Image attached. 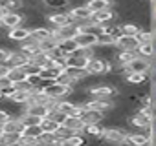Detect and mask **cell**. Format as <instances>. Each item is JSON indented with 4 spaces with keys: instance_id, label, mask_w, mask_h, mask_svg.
<instances>
[{
    "instance_id": "cell-16",
    "label": "cell",
    "mask_w": 156,
    "mask_h": 146,
    "mask_svg": "<svg viewBox=\"0 0 156 146\" xmlns=\"http://www.w3.org/2000/svg\"><path fill=\"white\" fill-rule=\"evenodd\" d=\"M28 37H30V29L24 28V26H17L13 29H8V35H6V38L11 40V42H22Z\"/></svg>"
},
{
    "instance_id": "cell-2",
    "label": "cell",
    "mask_w": 156,
    "mask_h": 146,
    "mask_svg": "<svg viewBox=\"0 0 156 146\" xmlns=\"http://www.w3.org/2000/svg\"><path fill=\"white\" fill-rule=\"evenodd\" d=\"M42 93L48 97V99H53V101H61V99H68L70 93L73 91L72 86H64V84H57V82H50V84H42L41 86Z\"/></svg>"
},
{
    "instance_id": "cell-5",
    "label": "cell",
    "mask_w": 156,
    "mask_h": 146,
    "mask_svg": "<svg viewBox=\"0 0 156 146\" xmlns=\"http://www.w3.org/2000/svg\"><path fill=\"white\" fill-rule=\"evenodd\" d=\"M44 18H46V22L50 24L51 29H55V28H62V26H68V24L73 26L72 18H70L68 13H64V11H51V13L46 15Z\"/></svg>"
},
{
    "instance_id": "cell-23",
    "label": "cell",
    "mask_w": 156,
    "mask_h": 146,
    "mask_svg": "<svg viewBox=\"0 0 156 146\" xmlns=\"http://www.w3.org/2000/svg\"><path fill=\"white\" fill-rule=\"evenodd\" d=\"M22 131V124L19 122L17 117H9L4 124H2V133H19Z\"/></svg>"
},
{
    "instance_id": "cell-33",
    "label": "cell",
    "mask_w": 156,
    "mask_h": 146,
    "mask_svg": "<svg viewBox=\"0 0 156 146\" xmlns=\"http://www.w3.org/2000/svg\"><path fill=\"white\" fill-rule=\"evenodd\" d=\"M136 40H138V44L152 42V31H151V29H140V31L136 33Z\"/></svg>"
},
{
    "instance_id": "cell-17",
    "label": "cell",
    "mask_w": 156,
    "mask_h": 146,
    "mask_svg": "<svg viewBox=\"0 0 156 146\" xmlns=\"http://www.w3.org/2000/svg\"><path fill=\"white\" fill-rule=\"evenodd\" d=\"M22 113H26V115H31V117L44 119V117H48L50 110H48L46 106H42V104H26V106L22 108Z\"/></svg>"
},
{
    "instance_id": "cell-1",
    "label": "cell",
    "mask_w": 156,
    "mask_h": 146,
    "mask_svg": "<svg viewBox=\"0 0 156 146\" xmlns=\"http://www.w3.org/2000/svg\"><path fill=\"white\" fill-rule=\"evenodd\" d=\"M151 71H152V62L151 58H143V57H134L127 66H123L121 69V77L125 81V77L129 75V73H147V75L151 77Z\"/></svg>"
},
{
    "instance_id": "cell-34",
    "label": "cell",
    "mask_w": 156,
    "mask_h": 146,
    "mask_svg": "<svg viewBox=\"0 0 156 146\" xmlns=\"http://www.w3.org/2000/svg\"><path fill=\"white\" fill-rule=\"evenodd\" d=\"M98 46H114V37H110V35H98Z\"/></svg>"
},
{
    "instance_id": "cell-15",
    "label": "cell",
    "mask_w": 156,
    "mask_h": 146,
    "mask_svg": "<svg viewBox=\"0 0 156 146\" xmlns=\"http://www.w3.org/2000/svg\"><path fill=\"white\" fill-rule=\"evenodd\" d=\"M107 113H101V111H96V110H83L79 119L83 121V124H99L103 122Z\"/></svg>"
},
{
    "instance_id": "cell-32",
    "label": "cell",
    "mask_w": 156,
    "mask_h": 146,
    "mask_svg": "<svg viewBox=\"0 0 156 146\" xmlns=\"http://www.w3.org/2000/svg\"><path fill=\"white\" fill-rule=\"evenodd\" d=\"M39 126H41V130H42L44 133H55V130L59 128V124H55V122H53L51 119H48V117H44Z\"/></svg>"
},
{
    "instance_id": "cell-3",
    "label": "cell",
    "mask_w": 156,
    "mask_h": 146,
    "mask_svg": "<svg viewBox=\"0 0 156 146\" xmlns=\"http://www.w3.org/2000/svg\"><path fill=\"white\" fill-rule=\"evenodd\" d=\"M129 131L125 126H108L103 130V135H101V141L107 142L108 146H118L119 142H123L127 139Z\"/></svg>"
},
{
    "instance_id": "cell-27",
    "label": "cell",
    "mask_w": 156,
    "mask_h": 146,
    "mask_svg": "<svg viewBox=\"0 0 156 146\" xmlns=\"http://www.w3.org/2000/svg\"><path fill=\"white\" fill-rule=\"evenodd\" d=\"M147 79H149L147 73H129V75L125 77V82L130 84V86H141Z\"/></svg>"
},
{
    "instance_id": "cell-35",
    "label": "cell",
    "mask_w": 156,
    "mask_h": 146,
    "mask_svg": "<svg viewBox=\"0 0 156 146\" xmlns=\"http://www.w3.org/2000/svg\"><path fill=\"white\" fill-rule=\"evenodd\" d=\"M8 55H9V51H8L6 48H0V64H6Z\"/></svg>"
},
{
    "instance_id": "cell-38",
    "label": "cell",
    "mask_w": 156,
    "mask_h": 146,
    "mask_svg": "<svg viewBox=\"0 0 156 146\" xmlns=\"http://www.w3.org/2000/svg\"><path fill=\"white\" fill-rule=\"evenodd\" d=\"M118 146H132V144H130V142H129V141H127V139H125V141H123V142H119V144H118Z\"/></svg>"
},
{
    "instance_id": "cell-4",
    "label": "cell",
    "mask_w": 156,
    "mask_h": 146,
    "mask_svg": "<svg viewBox=\"0 0 156 146\" xmlns=\"http://www.w3.org/2000/svg\"><path fill=\"white\" fill-rule=\"evenodd\" d=\"M55 110L61 111V113H64L66 117H79L81 111H83V106H77V104H73L68 99H61V101H57Z\"/></svg>"
},
{
    "instance_id": "cell-8",
    "label": "cell",
    "mask_w": 156,
    "mask_h": 146,
    "mask_svg": "<svg viewBox=\"0 0 156 146\" xmlns=\"http://www.w3.org/2000/svg\"><path fill=\"white\" fill-rule=\"evenodd\" d=\"M114 48L118 51H136L138 48V40L136 37H125V35H118L114 38Z\"/></svg>"
},
{
    "instance_id": "cell-9",
    "label": "cell",
    "mask_w": 156,
    "mask_h": 146,
    "mask_svg": "<svg viewBox=\"0 0 156 146\" xmlns=\"http://www.w3.org/2000/svg\"><path fill=\"white\" fill-rule=\"evenodd\" d=\"M73 42L77 44V48H96L98 46V35L88 33V31H77Z\"/></svg>"
},
{
    "instance_id": "cell-7",
    "label": "cell",
    "mask_w": 156,
    "mask_h": 146,
    "mask_svg": "<svg viewBox=\"0 0 156 146\" xmlns=\"http://www.w3.org/2000/svg\"><path fill=\"white\" fill-rule=\"evenodd\" d=\"M30 64V57L26 53H22L20 49H13L9 51L8 55V60H6V66L8 68H24Z\"/></svg>"
},
{
    "instance_id": "cell-39",
    "label": "cell",
    "mask_w": 156,
    "mask_h": 146,
    "mask_svg": "<svg viewBox=\"0 0 156 146\" xmlns=\"http://www.w3.org/2000/svg\"><path fill=\"white\" fill-rule=\"evenodd\" d=\"M4 13H6V9H4V8H0V20H2V17H4Z\"/></svg>"
},
{
    "instance_id": "cell-36",
    "label": "cell",
    "mask_w": 156,
    "mask_h": 146,
    "mask_svg": "<svg viewBox=\"0 0 156 146\" xmlns=\"http://www.w3.org/2000/svg\"><path fill=\"white\" fill-rule=\"evenodd\" d=\"M8 119H9V115H8V113H6V111L2 110V108H0V126H2V124H4V122L8 121Z\"/></svg>"
},
{
    "instance_id": "cell-37",
    "label": "cell",
    "mask_w": 156,
    "mask_h": 146,
    "mask_svg": "<svg viewBox=\"0 0 156 146\" xmlns=\"http://www.w3.org/2000/svg\"><path fill=\"white\" fill-rule=\"evenodd\" d=\"M8 69H9V68H8L6 64H0V77H6V75H8Z\"/></svg>"
},
{
    "instance_id": "cell-20",
    "label": "cell",
    "mask_w": 156,
    "mask_h": 146,
    "mask_svg": "<svg viewBox=\"0 0 156 146\" xmlns=\"http://www.w3.org/2000/svg\"><path fill=\"white\" fill-rule=\"evenodd\" d=\"M87 62L88 58L85 57H79V55H70V57H64V68H79V69H85L87 68Z\"/></svg>"
},
{
    "instance_id": "cell-22",
    "label": "cell",
    "mask_w": 156,
    "mask_h": 146,
    "mask_svg": "<svg viewBox=\"0 0 156 146\" xmlns=\"http://www.w3.org/2000/svg\"><path fill=\"white\" fill-rule=\"evenodd\" d=\"M61 126H64L66 130H70V131H73V133H81L83 128H85V124H83V121H81L79 117H66Z\"/></svg>"
},
{
    "instance_id": "cell-14",
    "label": "cell",
    "mask_w": 156,
    "mask_h": 146,
    "mask_svg": "<svg viewBox=\"0 0 156 146\" xmlns=\"http://www.w3.org/2000/svg\"><path fill=\"white\" fill-rule=\"evenodd\" d=\"M118 0H87V8L90 13H99V11H105V9H110L116 6Z\"/></svg>"
},
{
    "instance_id": "cell-18",
    "label": "cell",
    "mask_w": 156,
    "mask_h": 146,
    "mask_svg": "<svg viewBox=\"0 0 156 146\" xmlns=\"http://www.w3.org/2000/svg\"><path fill=\"white\" fill-rule=\"evenodd\" d=\"M61 71H62V69H57V68H53V66H50V68H42V69L39 71L41 82H42V84H50V82H55V79H57V75H59Z\"/></svg>"
},
{
    "instance_id": "cell-29",
    "label": "cell",
    "mask_w": 156,
    "mask_h": 146,
    "mask_svg": "<svg viewBox=\"0 0 156 146\" xmlns=\"http://www.w3.org/2000/svg\"><path fill=\"white\" fill-rule=\"evenodd\" d=\"M152 42H145V44H138L136 48V55L138 57H143V58H151L152 57Z\"/></svg>"
},
{
    "instance_id": "cell-24",
    "label": "cell",
    "mask_w": 156,
    "mask_h": 146,
    "mask_svg": "<svg viewBox=\"0 0 156 146\" xmlns=\"http://www.w3.org/2000/svg\"><path fill=\"white\" fill-rule=\"evenodd\" d=\"M6 77L9 79L11 84H19V82L26 81V71H24V68H9Z\"/></svg>"
},
{
    "instance_id": "cell-31",
    "label": "cell",
    "mask_w": 156,
    "mask_h": 146,
    "mask_svg": "<svg viewBox=\"0 0 156 146\" xmlns=\"http://www.w3.org/2000/svg\"><path fill=\"white\" fill-rule=\"evenodd\" d=\"M20 135L30 137V139H39L42 135V130H41V126H26V128H22Z\"/></svg>"
},
{
    "instance_id": "cell-30",
    "label": "cell",
    "mask_w": 156,
    "mask_h": 146,
    "mask_svg": "<svg viewBox=\"0 0 156 146\" xmlns=\"http://www.w3.org/2000/svg\"><path fill=\"white\" fill-rule=\"evenodd\" d=\"M30 95H31V93H26V91H19V90H15L8 101H11V102H15V104H20V106H24V104L28 102Z\"/></svg>"
},
{
    "instance_id": "cell-26",
    "label": "cell",
    "mask_w": 156,
    "mask_h": 146,
    "mask_svg": "<svg viewBox=\"0 0 156 146\" xmlns=\"http://www.w3.org/2000/svg\"><path fill=\"white\" fill-rule=\"evenodd\" d=\"M42 6H44L46 9H50V11H62V9H66L70 4H68V0H44Z\"/></svg>"
},
{
    "instance_id": "cell-10",
    "label": "cell",
    "mask_w": 156,
    "mask_h": 146,
    "mask_svg": "<svg viewBox=\"0 0 156 146\" xmlns=\"http://www.w3.org/2000/svg\"><path fill=\"white\" fill-rule=\"evenodd\" d=\"M22 20H24L22 13H19V11H6L2 20H0V26L6 28V29H13L17 26H22Z\"/></svg>"
},
{
    "instance_id": "cell-13",
    "label": "cell",
    "mask_w": 156,
    "mask_h": 146,
    "mask_svg": "<svg viewBox=\"0 0 156 146\" xmlns=\"http://www.w3.org/2000/svg\"><path fill=\"white\" fill-rule=\"evenodd\" d=\"M151 119H152V117H149V115L141 113L140 110H136L134 113H130V117H129V124H130L132 128H138V130L141 131V130H145V128L151 126Z\"/></svg>"
},
{
    "instance_id": "cell-12",
    "label": "cell",
    "mask_w": 156,
    "mask_h": 146,
    "mask_svg": "<svg viewBox=\"0 0 156 146\" xmlns=\"http://www.w3.org/2000/svg\"><path fill=\"white\" fill-rule=\"evenodd\" d=\"M30 37L35 40V42H44V40H48V38H51L53 37V29L50 28V26H44V24H41V26H35V28H31L30 29Z\"/></svg>"
},
{
    "instance_id": "cell-6",
    "label": "cell",
    "mask_w": 156,
    "mask_h": 146,
    "mask_svg": "<svg viewBox=\"0 0 156 146\" xmlns=\"http://www.w3.org/2000/svg\"><path fill=\"white\" fill-rule=\"evenodd\" d=\"M68 17L72 18V22H73V26H77L79 22H83V20H88L90 17H92V13L88 11V8L85 6V4H79V6H73V8H70L68 11Z\"/></svg>"
},
{
    "instance_id": "cell-11",
    "label": "cell",
    "mask_w": 156,
    "mask_h": 146,
    "mask_svg": "<svg viewBox=\"0 0 156 146\" xmlns=\"http://www.w3.org/2000/svg\"><path fill=\"white\" fill-rule=\"evenodd\" d=\"M77 35V28L68 24V26H62V28H55L53 29V38L55 42H62V40H73Z\"/></svg>"
},
{
    "instance_id": "cell-28",
    "label": "cell",
    "mask_w": 156,
    "mask_h": 146,
    "mask_svg": "<svg viewBox=\"0 0 156 146\" xmlns=\"http://www.w3.org/2000/svg\"><path fill=\"white\" fill-rule=\"evenodd\" d=\"M140 31V28L134 22H119V35L125 37H136V33Z\"/></svg>"
},
{
    "instance_id": "cell-21",
    "label": "cell",
    "mask_w": 156,
    "mask_h": 146,
    "mask_svg": "<svg viewBox=\"0 0 156 146\" xmlns=\"http://www.w3.org/2000/svg\"><path fill=\"white\" fill-rule=\"evenodd\" d=\"M19 49H20L22 53H26L28 57H31V55L39 53V42H35V40H33L31 37H28L26 40L19 42Z\"/></svg>"
},
{
    "instance_id": "cell-25",
    "label": "cell",
    "mask_w": 156,
    "mask_h": 146,
    "mask_svg": "<svg viewBox=\"0 0 156 146\" xmlns=\"http://www.w3.org/2000/svg\"><path fill=\"white\" fill-rule=\"evenodd\" d=\"M57 49L61 51L62 57H70L77 51V44L73 40H62V42H57Z\"/></svg>"
},
{
    "instance_id": "cell-19",
    "label": "cell",
    "mask_w": 156,
    "mask_h": 146,
    "mask_svg": "<svg viewBox=\"0 0 156 146\" xmlns=\"http://www.w3.org/2000/svg\"><path fill=\"white\" fill-rule=\"evenodd\" d=\"M103 130H105V126L99 122V124H85V128H83V135L85 137H88V139H101V135H103Z\"/></svg>"
}]
</instances>
